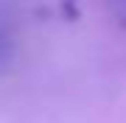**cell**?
I'll return each instance as SVG.
<instances>
[{"label": "cell", "mask_w": 126, "mask_h": 123, "mask_svg": "<svg viewBox=\"0 0 126 123\" xmlns=\"http://www.w3.org/2000/svg\"><path fill=\"white\" fill-rule=\"evenodd\" d=\"M112 6H115V11H121L126 17V0H112Z\"/></svg>", "instance_id": "cell-2"}, {"label": "cell", "mask_w": 126, "mask_h": 123, "mask_svg": "<svg viewBox=\"0 0 126 123\" xmlns=\"http://www.w3.org/2000/svg\"><path fill=\"white\" fill-rule=\"evenodd\" d=\"M14 56V39H11V31L0 23V67H6V64L11 62Z\"/></svg>", "instance_id": "cell-1"}]
</instances>
